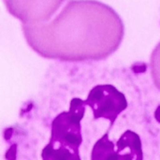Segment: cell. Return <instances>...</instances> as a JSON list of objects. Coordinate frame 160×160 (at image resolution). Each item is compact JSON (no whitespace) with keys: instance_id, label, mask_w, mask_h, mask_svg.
<instances>
[{"instance_id":"cell-1","label":"cell","mask_w":160,"mask_h":160,"mask_svg":"<svg viewBox=\"0 0 160 160\" xmlns=\"http://www.w3.org/2000/svg\"><path fill=\"white\" fill-rule=\"evenodd\" d=\"M22 31L28 45L44 58L96 61L119 48L124 23L118 13L104 3L69 0L52 21L22 24Z\"/></svg>"},{"instance_id":"cell-2","label":"cell","mask_w":160,"mask_h":160,"mask_svg":"<svg viewBox=\"0 0 160 160\" xmlns=\"http://www.w3.org/2000/svg\"><path fill=\"white\" fill-rule=\"evenodd\" d=\"M85 108L84 100L74 98L70 101L68 111L61 112L52 120L49 143L41 152L42 160H81V122Z\"/></svg>"},{"instance_id":"cell-3","label":"cell","mask_w":160,"mask_h":160,"mask_svg":"<svg viewBox=\"0 0 160 160\" xmlns=\"http://www.w3.org/2000/svg\"><path fill=\"white\" fill-rule=\"evenodd\" d=\"M91 160H143L142 140L136 132L127 130L113 142L108 131L94 144Z\"/></svg>"},{"instance_id":"cell-4","label":"cell","mask_w":160,"mask_h":160,"mask_svg":"<svg viewBox=\"0 0 160 160\" xmlns=\"http://www.w3.org/2000/svg\"><path fill=\"white\" fill-rule=\"evenodd\" d=\"M84 102L92 109L95 120L103 118L110 121L108 131L112 128L118 115L128 106L126 96L112 84L96 85L90 90Z\"/></svg>"},{"instance_id":"cell-5","label":"cell","mask_w":160,"mask_h":160,"mask_svg":"<svg viewBox=\"0 0 160 160\" xmlns=\"http://www.w3.org/2000/svg\"><path fill=\"white\" fill-rule=\"evenodd\" d=\"M8 11L22 24L47 22L65 0H3Z\"/></svg>"},{"instance_id":"cell-6","label":"cell","mask_w":160,"mask_h":160,"mask_svg":"<svg viewBox=\"0 0 160 160\" xmlns=\"http://www.w3.org/2000/svg\"><path fill=\"white\" fill-rule=\"evenodd\" d=\"M150 68L153 82L160 91V42L156 46L151 54Z\"/></svg>"},{"instance_id":"cell-7","label":"cell","mask_w":160,"mask_h":160,"mask_svg":"<svg viewBox=\"0 0 160 160\" xmlns=\"http://www.w3.org/2000/svg\"><path fill=\"white\" fill-rule=\"evenodd\" d=\"M15 154H16V145H12L7 153V157H6L7 159L15 160V158H16Z\"/></svg>"}]
</instances>
